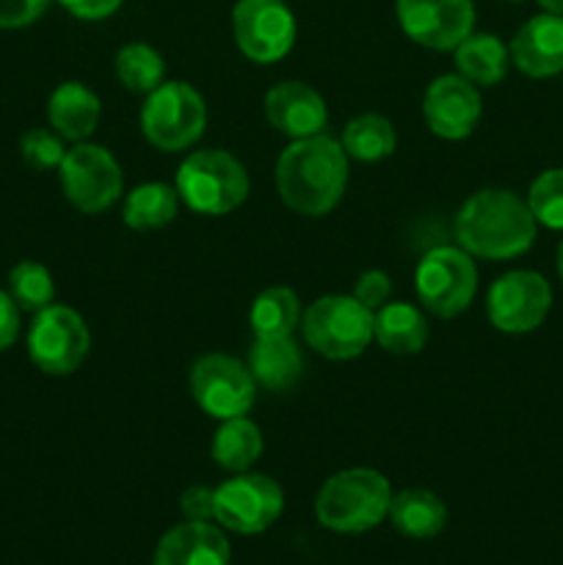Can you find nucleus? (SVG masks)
Instances as JSON below:
<instances>
[{
  "instance_id": "6e6552de",
  "label": "nucleus",
  "mask_w": 563,
  "mask_h": 565,
  "mask_svg": "<svg viewBox=\"0 0 563 565\" xmlns=\"http://www.w3.org/2000/svg\"><path fill=\"white\" fill-rule=\"evenodd\" d=\"M92 334L75 309L50 303L33 318L28 331V353L31 362L47 375H70L86 362Z\"/></svg>"
},
{
  "instance_id": "c9c22d12",
  "label": "nucleus",
  "mask_w": 563,
  "mask_h": 565,
  "mask_svg": "<svg viewBox=\"0 0 563 565\" xmlns=\"http://www.w3.org/2000/svg\"><path fill=\"white\" fill-rule=\"evenodd\" d=\"M20 337V307L9 292L0 290V351L11 348Z\"/></svg>"
},
{
  "instance_id": "ddd939ff",
  "label": "nucleus",
  "mask_w": 563,
  "mask_h": 565,
  "mask_svg": "<svg viewBox=\"0 0 563 565\" xmlns=\"http://www.w3.org/2000/svg\"><path fill=\"white\" fill-rule=\"evenodd\" d=\"M552 307L550 281L533 270H511L489 287L486 312L502 334H528L546 320Z\"/></svg>"
},
{
  "instance_id": "9b49d317",
  "label": "nucleus",
  "mask_w": 563,
  "mask_h": 565,
  "mask_svg": "<svg viewBox=\"0 0 563 565\" xmlns=\"http://www.w3.org/2000/svg\"><path fill=\"white\" fill-rule=\"evenodd\" d=\"M285 511V494L268 475L237 472L215 489V522L241 535L265 533Z\"/></svg>"
},
{
  "instance_id": "7ed1b4c3",
  "label": "nucleus",
  "mask_w": 563,
  "mask_h": 565,
  "mask_svg": "<svg viewBox=\"0 0 563 565\" xmlns=\"http://www.w3.org/2000/svg\"><path fill=\"white\" fill-rule=\"evenodd\" d=\"M390 480L375 469H342L320 486L315 516L331 533L357 535L390 516Z\"/></svg>"
},
{
  "instance_id": "58836bf2",
  "label": "nucleus",
  "mask_w": 563,
  "mask_h": 565,
  "mask_svg": "<svg viewBox=\"0 0 563 565\" xmlns=\"http://www.w3.org/2000/svg\"><path fill=\"white\" fill-rule=\"evenodd\" d=\"M508 3H519V0H508Z\"/></svg>"
},
{
  "instance_id": "e433bc0d",
  "label": "nucleus",
  "mask_w": 563,
  "mask_h": 565,
  "mask_svg": "<svg viewBox=\"0 0 563 565\" xmlns=\"http://www.w3.org/2000/svg\"><path fill=\"white\" fill-rule=\"evenodd\" d=\"M539 6L546 11V14L563 17V0H539Z\"/></svg>"
},
{
  "instance_id": "c756f323",
  "label": "nucleus",
  "mask_w": 563,
  "mask_h": 565,
  "mask_svg": "<svg viewBox=\"0 0 563 565\" xmlns=\"http://www.w3.org/2000/svg\"><path fill=\"white\" fill-rule=\"evenodd\" d=\"M528 207L535 224L563 230V169H546L535 177L528 193Z\"/></svg>"
},
{
  "instance_id": "9d476101",
  "label": "nucleus",
  "mask_w": 563,
  "mask_h": 565,
  "mask_svg": "<svg viewBox=\"0 0 563 565\" xmlns=\"http://www.w3.org/2000/svg\"><path fill=\"white\" fill-rule=\"evenodd\" d=\"M232 33L248 61L276 64L296 44V17L285 0H237Z\"/></svg>"
},
{
  "instance_id": "f257e3e1",
  "label": "nucleus",
  "mask_w": 563,
  "mask_h": 565,
  "mask_svg": "<svg viewBox=\"0 0 563 565\" xmlns=\"http://www.w3.org/2000/svg\"><path fill=\"white\" fill-rule=\"evenodd\" d=\"M276 191L296 213L318 218L340 204L348 185V154L340 141L323 136L296 138L276 160Z\"/></svg>"
},
{
  "instance_id": "72a5a7b5",
  "label": "nucleus",
  "mask_w": 563,
  "mask_h": 565,
  "mask_svg": "<svg viewBox=\"0 0 563 565\" xmlns=\"http://www.w3.org/2000/svg\"><path fill=\"white\" fill-rule=\"evenodd\" d=\"M180 511L188 522H210L215 519V489L210 486H191L182 491Z\"/></svg>"
},
{
  "instance_id": "4468645a",
  "label": "nucleus",
  "mask_w": 563,
  "mask_h": 565,
  "mask_svg": "<svg viewBox=\"0 0 563 565\" xmlns=\"http://www.w3.org/2000/svg\"><path fill=\"white\" fill-rule=\"evenodd\" d=\"M397 22L412 42L428 50H456L475 28L472 0H397Z\"/></svg>"
},
{
  "instance_id": "2eb2a0df",
  "label": "nucleus",
  "mask_w": 563,
  "mask_h": 565,
  "mask_svg": "<svg viewBox=\"0 0 563 565\" xmlns=\"http://www.w3.org/2000/svg\"><path fill=\"white\" fill-rule=\"evenodd\" d=\"M480 114H484V103H480L478 86L458 72L436 77L423 97L425 125L445 141H461L472 136Z\"/></svg>"
},
{
  "instance_id": "2f4dec72",
  "label": "nucleus",
  "mask_w": 563,
  "mask_h": 565,
  "mask_svg": "<svg viewBox=\"0 0 563 565\" xmlns=\"http://www.w3.org/2000/svg\"><path fill=\"white\" fill-rule=\"evenodd\" d=\"M390 296L392 281L384 270H364L357 279V285H353V298H357L359 303H364L368 309H373V312H379V309L390 301Z\"/></svg>"
},
{
  "instance_id": "b1692460",
  "label": "nucleus",
  "mask_w": 563,
  "mask_h": 565,
  "mask_svg": "<svg viewBox=\"0 0 563 565\" xmlns=\"http://www.w3.org/2000/svg\"><path fill=\"white\" fill-rule=\"evenodd\" d=\"M213 461L226 472H246L263 456V434L246 417H232L221 423L213 436Z\"/></svg>"
},
{
  "instance_id": "39448f33",
  "label": "nucleus",
  "mask_w": 563,
  "mask_h": 565,
  "mask_svg": "<svg viewBox=\"0 0 563 565\" xmlns=\"http://www.w3.org/2000/svg\"><path fill=\"white\" fill-rule=\"evenodd\" d=\"M375 312L353 296H323L307 307L301 331L315 353L334 362L357 359L373 340Z\"/></svg>"
},
{
  "instance_id": "a211bd4d",
  "label": "nucleus",
  "mask_w": 563,
  "mask_h": 565,
  "mask_svg": "<svg viewBox=\"0 0 563 565\" xmlns=\"http://www.w3.org/2000/svg\"><path fill=\"white\" fill-rule=\"evenodd\" d=\"M230 541L210 522L171 527L155 550V565H226Z\"/></svg>"
},
{
  "instance_id": "aec40b11",
  "label": "nucleus",
  "mask_w": 563,
  "mask_h": 565,
  "mask_svg": "<svg viewBox=\"0 0 563 565\" xmlns=\"http://www.w3.org/2000/svg\"><path fill=\"white\" fill-rule=\"evenodd\" d=\"M99 99L83 83H61L47 103V116L53 130L66 141H86L99 121Z\"/></svg>"
},
{
  "instance_id": "f3484780",
  "label": "nucleus",
  "mask_w": 563,
  "mask_h": 565,
  "mask_svg": "<svg viewBox=\"0 0 563 565\" xmlns=\"http://www.w3.org/2000/svg\"><path fill=\"white\" fill-rule=\"evenodd\" d=\"M513 66L528 77H552L563 72V17H530L511 39Z\"/></svg>"
},
{
  "instance_id": "cd10ccee",
  "label": "nucleus",
  "mask_w": 563,
  "mask_h": 565,
  "mask_svg": "<svg viewBox=\"0 0 563 565\" xmlns=\"http://www.w3.org/2000/svg\"><path fill=\"white\" fill-rule=\"evenodd\" d=\"M116 77L127 92L149 94L163 83L166 64L158 50L144 42H132L116 53Z\"/></svg>"
},
{
  "instance_id": "dca6fc26",
  "label": "nucleus",
  "mask_w": 563,
  "mask_h": 565,
  "mask_svg": "<svg viewBox=\"0 0 563 565\" xmlns=\"http://www.w3.org/2000/svg\"><path fill=\"white\" fill-rule=\"evenodd\" d=\"M265 116H268L276 130L290 136L293 141L318 136V132H323L326 121H329L326 99L301 81L276 83L265 94Z\"/></svg>"
},
{
  "instance_id": "412c9836",
  "label": "nucleus",
  "mask_w": 563,
  "mask_h": 565,
  "mask_svg": "<svg viewBox=\"0 0 563 565\" xmlns=\"http://www.w3.org/2000/svg\"><path fill=\"white\" fill-rule=\"evenodd\" d=\"M373 340L379 342L384 351L397 353V356H408V353H419L428 342V320L423 318L417 307L406 301H386L384 307L375 312Z\"/></svg>"
},
{
  "instance_id": "6ab92c4d",
  "label": "nucleus",
  "mask_w": 563,
  "mask_h": 565,
  "mask_svg": "<svg viewBox=\"0 0 563 565\" xmlns=\"http://www.w3.org/2000/svg\"><path fill=\"white\" fill-rule=\"evenodd\" d=\"M248 370L265 390H290L304 375L301 348L293 337H257L248 351Z\"/></svg>"
},
{
  "instance_id": "f704fd0d",
  "label": "nucleus",
  "mask_w": 563,
  "mask_h": 565,
  "mask_svg": "<svg viewBox=\"0 0 563 565\" xmlns=\"http://www.w3.org/2000/svg\"><path fill=\"white\" fill-rule=\"evenodd\" d=\"M61 6H64L66 11H70L72 17H77V20H105V17H110L114 11H119L121 0H59Z\"/></svg>"
},
{
  "instance_id": "f8f14e48",
  "label": "nucleus",
  "mask_w": 563,
  "mask_h": 565,
  "mask_svg": "<svg viewBox=\"0 0 563 565\" xmlns=\"http://www.w3.org/2000/svg\"><path fill=\"white\" fill-rule=\"evenodd\" d=\"M59 169L66 199L81 213H103L121 196V169L105 147L77 143L75 149H66Z\"/></svg>"
},
{
  "instance_id": "423d86ee",
  "label": "nucleus",
  "mask_w": 563,
  "mask_h": 565,
  "mask_svg": "<svg viewBox=\"0 0 563 565\" xmlns=\"http://www.w3.org/2000/svg\"><path fill=\"white\" fill-rule=\"evenodd\" d=\"M208 105L202 94L182 81L160 83L141 108V132L160 152H182L202 138Z\"/></svg>"
},
{
  "instance_id": "0eeeda50",
  "label": "nucleus",
  "mask_w": 563,
  "mask_h": 565,
  "mask_svg": "<svg viewBox=\"0 0 563 565\" xmlns=\"http://www.w3.org/2000/svg\"><path fill=\"white\" fill-rule=\"evenodd\" d=\"M417 298L431 315L450 320L467 312L478 292V268L464 248L439 246L431 248L414 274Z\"/></svg>"
},
{
  "instance_id": "a878e982",
  "label": "nucleus",
  "mask_w": 563,
  "mask_h": 565,
  "mask_svg": "<svg viewBox=\"0 0 563 565\" xmlns=\"http://www.w3.org/2000/svg\"><path fill=\"white\" fill-rule=\"evenodd\" d=\"M248 323L254 337H293L301 326V301L290 287H268L254 298Z\"/></svg>"
},
{
  "instance_id": "473e14b6",
  "label": "nucleus",
  "mask_w": 563,
  "mask_h": 565,
  "mask_svg": "<svg viewBox=\"0 0 563 565\" xmlns=\"http://www.w3.org/2000/svg\"><path fill=\"white\" fill-rule=\"evenodd\" d=\"M50 0H0V28H25L44 14Z\"/></svg>"
},
{
  "instance_id": "c85d7f7f",
  "label": "nucleus",
  "mask_w": 563,
  "mask_h": 565,
  "mask_svg": "<svg viewBox=\"0 0 563 565\" xmlns=\"http://www.w3.org/2000/svg\"><path fill=\"white\" fill-rule=\"evenodd\" d=\"M9 296L14 298V303L25 312H42L44 307H50L55 298V285L50 270L42 263H25L17 265L9 276Z\"/></svg>"
},
{
  "instance_id": "f03ea898",
  "label": "nucleus",
  "mask_w": 563,
  "mask_h": 565,
  "mask_svg": "<svg viewBox=\"0 0 563 565\" xmlns=\"http://www.w3.org/2000/svg\"><path fill=\"white\" fill-rule=\"evenodd\" d=\"M535 224L528 202L506 188H484L461 204L456 215L458 246L469 257L513 259L535 243Z\"/></svg>"
},
{
  "instance_id": "1a4fd4ad",
  "label": "nucleus",
  "mask_w": 563,
  "mask_h": 565,
  "mask_svg": "<svg viewBox=\"0 0 563 565\" xmlns=\"http://www.w3.org/2000/svg\"><path fill=\"white\" fill-rule=\"evenodd\" d=\"M191 395L196 406L213 419L246 417L257 397L252 370L224 353H208L191 367Z\"/></svg>"
},
{
  "instance_id": "4be33fe9",
  "label": "nucleus",
  "mask_w": 563,
  "mask_h": 565,
  "mask_svg": "<svg viewBox=\"0 0 563 565\" xmlns=\"http://www.w3.org/2000/svg\"><path fill=\"white\" fill-rule=\"evenodd\" d=\"M390 519L406 539H434L445 530L447 508L436 494L425 489H406L392 494Z\"/></svg>"
},
{
  "instance_id": "5701e85b",
  "label": "nucleus",
  "mask_w": 563,
  "mask_h": 565,
  "mask_svg": "<svg viewBox=\"0 0 563 565\" xmlns=\"http://www.w3.org/2000/svg\"><path fill=\"white\" fill-rule=\"evenodd\" d=\"M456 70L458 75L467 77L475 86H495L506 77L511 53L495 33H469L456 50Z\"/></svg>"
},
{
  "instance_id": "393cba45",
  "label": "nucleus",
  "mask_w": 563,
  "mask_h": 565,
  "mask_svg": "<svg viewBox=\"0 0 563 565\" xmlns=\"http://www.w3.org/2000/svg\"><path fill=\"white\" fill-rule=\"evenodd\" d=\"M177 202H180L177 188L166 185V182H144V185L130 191L121 218H125V224L136 232L160 230V226L174 221Z\"/></svg>"
},
{
  "instance_id": "7c9ffc66",
  "label": "nucleus",
  "mask_w": 563,
  "mask_h": 565,
  "mask_svg": "<svg viewBox=\"0 0 563 565\" xmlns=\"http://www.w3.org/2000/svg\"><path fill=\"white\" fill-rule=\"evenodd\" d=\"M22 158H25L28 166L39 171L59 169L61 160H64V138L59 132H50L44 127H36V130H28L22 136Z\"/></svg>"
},
{
  "instance_id": "4c0bfd02",
  "label": "nucleus",
  "mask_w": 563,
  "mask_h": 565,
  "mask_svg": "<svg viewBox=\"0 0 563 565\" xmlns=\"http://www.w3.org/2000/svg\"><path fill=\"white\" fill-rule=\"evenodd\" d=\"M557 274H561V281H563V243L561 248H557Z\"/></svg>"
},
{
  "instance_id": "bb28decb",
  "label": "nucleus",
  "mask_w": 563,
  "mask_h": 565,
  "mask_svg": "<svg viewBox=\"0 0 563 565\" xmlns=\"http://www.w3.org/2000/svg\"><path fill=\"white\" fill-rule=\"evenodd\" d=\"M340 143L348 158L362 160V163H375V160H384L395 152L397 136L390 119L379 114H362L348 121Z\"/></svg>"
},
{
  "instance_id": "20e7f679",
  "label": "nucleus",
  "mask_w": 563,
  "mask_h": 565,
  "mask_svg": "<svg viewBox=\"0 0 563 565\" xmlns=\"http://www.w3.org/2000/svg\"><path fill=\"white\" fill-rule=\"evenodd\" d=\"M177 193L202 215H226L248 196V174L235 154L224 149H199L177 169Z\"/></svg>"
}]
</instances>
